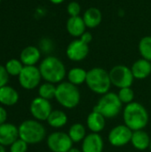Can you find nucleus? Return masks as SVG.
Listing matches in <instances>:
<instances>
[{
    "label": "nucleus",
    "instance_id": "nucleus-19",
    "mask_svg": "<svg viewBox=\"0 0 151 152\" xmlns=\"http://www.w3.org/2000/svg\"><path fill=\"white\" fill-rule=\"evenodd\" d=\"M82 17L86 28H97L102 20V13L101 10L97 7H89L84 12Z\"/></svg>",
    "mask_w": 151,
    "mask_h": 152
},
{
    "label": "nucleus",
    "instance_id": "nucleus-18",
    "mask_svg": "<svg viewBox=\"0 0 151 152\" xmlns=\"http://www.w3.org/2000/svg\"><path fill=\"white\" fill-rule=\"evenodd\" d=\"M134 79H145L151 74V63L143 58L137 60L131 67Z\"/></svg>",
    "mask_w": 151,
    "mask_h": 152
},
{
    "label": "nucleus",
    "instance_id": "nucleus-37",
    "mask_svg": "<svg viewBox=\"0 0 151 152\" xmlns=\"http://www.w3.org/2000/svg\"><path fill=\"white\" fill-rule=\"evenodd\" d=\"M0 152H6L4 147L3 145H1V144H0Z\"/></svg>",
    "mask_w": 151,
    "mask_h": 152
},
{
    "label": "nucleus",
    "instance_id": "nucleus-40",
    "mask_svg": "<svg viewBox=\"0 0 151 152\" xmlns=\"http://www.w3.org/2000/svg\"><path fill=\"white\" fill-rule=\"evenodd\" d=\"M150 63H151V61H150Z\"/></svg>",
    "mask_w": 151,
    "mask_h": 152
},
{
    "label": "nucleus",
    "instance_id": "nucleus-22",
    "mask_svg": "<svg viewBox=\"0 0 151 152\" xmlns=\"http://www.w3.org/2000/svg\"><path fill=\"white\" fill-rule=\"evenodd\" d=\"M46 122L53 128H61L68 123V116L62 110H54L49 115Z\"/></svg>",
    "mask_w": 151,
    "mask_h": 152
},
{
    "label": "nucleus",
    "instance_id": "nucleus-2",
    "mask_svg": "<svg viewBox=\"0 0 151 152\" xmlns=\"http://www.w3.org/2000/svg\"><path fill=\"white\" fill-rule=\"evenodd\" d=\"M124 124L133 132L143 130L149 123V113L146 108L137 102L127 104L123 110Z\"/></svg>",
    "mask_w": 151,
    "mask_h": 152
},
{
    "label": "nucleus",
    "instance_id": "nucleus-20",
    "mask_svg": "<svg viewBox=\"0 0 151 152\" xmlns=\"http://www.w3.org/2000/svg\"><path fill=\"white\" fill-rule=\"evenodd\" d=\"M20 99L19 93L10 86H4L0 88V103L4 106H13Z\"/></svg>",
    "mask_w": 151,
    "mask_h": 152
},
{
    "label": "nucleus",
    "instance_id": "nucleus-27",
    "mask_svg": "<svg viewBox=\"0 0 151 152\" xmlns=\"http://www.w3.org/2000/svg\"><path fill=\"white\" fill-rule=\"evenodd\" d=\"M5 69H6V71L7 73L9 74V76H12V77H18L24 65L22 64V62L20 61V60H18V59H11L9 60L5 65H4Z\"/></svg>",
    "mask_w": 151,
    "mask_h": 152
},
{
    "label": "nucleus",
    "instance_id": "nucleus-31",
    "mask_svg": "<svg viewBox=\"0 0 151 152\" xmlns=\"http://www.w3.org/2000/svg\"><path fill=\"white\" fill-rule=\"evenodd\" d=\"M53 48V41L49 38H43L39 43V49L44 53H50Z\"/></svg>",
    "mask_w": 151,
    "mask_h": 152
},
{
    "label": "nucleus",
    "instance_id": "nucleus-16",
    "mask_svg": "<svg viewBox=\"0 0 151 152\" xmlns=\"http://www.w3.org/2000/svg\"><path fill=\"white\" fill-rule=\"evenodd\" d=\"M66 29L71 37L79 38L86 31V26L83 17L80 15L69 17L66 22Z\"/></svg>",
    "mask_w": 151,
    "mask_h": 152
},
{
    "label": "nucleus",
    "instance_id": "nucleus-28",
    "mask_svg": "<svg viewBox=\"0 0 151 152\" xmlns=\"http://www.w3.org/2000/svg\"><path fill=\"white\" fill-rule=\"evenodd\" d=\"M117 95H118L120 102L125 105L133 102L134 99V92L131 87H125V88L119 89Z\"/></svg>",
    "mask_w": 151,
    "mask_h": 152
},
{
    "label": "nucleus",
    "instance_id": "nucleus-26",
    "mask_svg": "<svg viewBox=\"0 0 151 152\" xmlns=\"http://www.w3.org/2000/svg\"><path fill=\"white\" fill-rule=\"evenodd\" d=\"M138 48L141 56L151 61V36L143 37L139 42Z\"/></svg>",
    "mask_w": 151,
    "mask_h": 152
},
{
    "label": "nucleus",
    "instance_id": "nucleus-13",
    "mask_svg": "<svg viewBox=\"0 0 151 152\" xmlns=\"http://www.w3.org/2000/svg\"><path fill=\"white\" fill-rule=\"evenodd\" d=\"M19 137V127L12 123H4L0 126V144L4 147L11 146Z\"/></svg>",
    "mask_w": 151,
    "mask_h": 152
},
{
    "label": "nucleus",
    "instance_id": "nucleus-32",
    "mask_svg": "<svg viewBox=\"0 0 151 152\" xmlns=\"http://www.w3.org/2000/svg\"><path fill=\"white\" fill-rule=\"evenodd\" d=\"M9 80V74L6 71L4 66L0 64V88L6 86Z\"/></svg>",
    "mask_w": 151,
    "mask_h": 152
},
{
    "label": "nucleus",
    "instance_id": "nucleus-6",
    "mask_svg": "<svg viewBox=\"0 0 151 152\" xmlns=\"http://www.w3.org/2000/svg\"><path fill=\"white\" fill-rule=\"evenodd\" d=\"M123 103L120 102L117 94L109 92L100 98L93 110L101 113L105 118L111 119L117 117L122 110Z\"/></svg>",
    "mask_w": 151,
    "mask_h": 152
},
{
    "label": "nucleus",
    "instance_id": "nucleus-30",
    "mask_svg": "<svg viewBox=\"0 0 151 152\" xmlns=\"http://www.w3.org/2000/svg\"><path fill=\"white\" fill-rule=\"evenodd\" d=\"M28 147V144L20 138H19L10 146V152H27Z\"/></svg>",
    "mask_w": 151,
    "mask_h": 152
},
{
    "label": "nucleus",
    "instance_id": "nucleus-4",
    "mask_svg": "<svg viewBox=\"0 0 151 152\" xmlns=\"http://www.w3.org/2000/svg\"><path fill=\"white\" fill-rule=\"evenodd\" d=\"M54 99L63 108L71 110L79 104L81 94L77 86L69 83V81H63L56 86V94Z\"/></svg>",
    "mask_w": 151,
    "mask_h": 152
},
{
    "label": "nucleus",
    "instance_id": "nucleus-39",
    "mask_svg": "<svg viewBox=\"0 0 151 152\" xmlns=\"http://www.w3.org/2000/svg\"><path fill=\"white\" fill-rule=\"evenodd\" d=\"M0 2H1V0H0Z\"/></svg>",
    "mask_w": 151,
    "mask_h": 152
},
{
    "label": "nucleus",
    "instance_id": "nucleus-8",
    "mask_svg": "<svg viewBox=\"0 0 151 152\" xmlns=\"http://www.w3.org/2000/svg\"><path fill=\"white\" fill-rule=\"evenodd\" d=\"M20 86L26 90H33L39 86L42 76L38 67L24 66L20 74L18 76Z\"/></svg>",
    "mask_w": 151,
    "mask_h": 152
},
{
    "label": "nucleus",
    "instance_id": "nucleus-10",
    "mask_svg": "<svg viewBox=\"0 0 151 152\" xmlns=\"http://www.w3.org/2000/svg\"><path fill=\"white\" fill-rule=\"evenodd\" d=\"M133 131L124 125H118L113 127L108 135L109 142L113 147H124L131 142Z\"/></svg>",
    "mask_w": 151,
    "mask_h": 152
},
{
    "label": "nucleus",
    "instance_id": "nucleus-15",
    "mask_svg": "<svg viewBox=\"0 0 151 152\" xmlns=\"http://www.w3.org/2000/svg\"><path fill=\"white\" fill-rule=\"evenodd\" d=\"M41 51L38 47L28 45L22 49L20 54V60L24 66H36L40 61Z\"/></svg>",
    "mask_w": 151,
    "mask_h": 152
},
{
    "label": "nucleus",
    "instance_id": "nucleus-35",
    "mask_svg": "<svg viewBox=\"0 0 151 152\" xmlns=\"http://www.w3.org/2000/svg\"><path fill=\"white\" fill-rule=\"evenodd\" d=\"M52 4H62L65 0H49Z\"/></svg>",
    "mask_w": 151,
    "mask_h": 152
},
{
    "label": "nucleus",
    "instance_id": "nucleus-33",
    "mask_svg": "<svg viewBox=\"0 0 151 152\" xmlns=\"http://www.w3.org/2000/svg\"><path fill=\"white\" fill-rule=\"evenodd\" d=\"M83 42H85V43H86V44H90L92 41H93V35H92V33L90 32V31H85L80 37H79Z\"/></svg>",
    "mask_w": 151,
    "mask_h": 152
},
{
    "label": "nucleus",
    "instance_id": "nucleus-25",
    "mask_svg": "<svg viewBox=\"0 0 151 152\" xmlns=\"http://www.w3.org/2000/svg\"><path fill=\"white\" fill-rule=\"evenodd\" d=\"M55 94H56V86L54 84L44 82V84L38 86V95L41 98L50 101L55 98Z\"/></svg>",
    "mask_w": 151,
    "mask_h": 152
},
{
    "label": "nucleus",
    "instance_id": "nucleus-12",
    "mask_svg": "<svg viewBox=\"0 0 151 152\" xmlns=\"http://www.w3.org/2000/svg\"><path fill=\"white\" fill-rule=\"evenodd\" d=\"M89 45L83 42L80 38L72 40L67 46L66 55L72 61H82L89 54Z\"/></svg>",
    "mask_w": 151,
    "mask_h": 152
},
{
    "label": "nucleus",
    "instance_id": "nucleus-7",
    "mask_svg": "<svg viewBox=\"0 0 151 152\" xmlns=\"http://www.w3.org/2000/svg\"><path fill=\"white\" fill-rule=\"evenodd\" d=\"M109 73L112 86L119 89L125 87H131L133 83L134 77L133 75L131 68L125 65H116L111 68Z\"/></svg>",
    "mask_w": 151,
    "mask_h": 152
},
{
    "label": "nucleus",
    "instance_id": "nucleus-36",
    "mask_svg": "<svg viewBox=\"0 0 151 152\" xmlns=\"http://www.w3.org/2000/svg\"><path fill=\"white\" fill-rule=\"evenodd\" d=\"M68 152H82V151H80V150H78L77 148H72V149H70Z\"/></svg>",
    "mask_w": 151,
    "mask_h": 152
},
{
    "label": "nucleus",
    "instance_id": "nucleus-1",
    "mask_svg": "<svg viewBox=\"0 0 151 152\" xmlns=\"http://www.w3.org/2000/svg\"><path fill=\"white\" fill-rule=\"evenodd\" d=\"M38 68L42 78L45 82L54 85L63 82L68 73L64 63L59 58L53 55H48L43 59Z\"/></svg>",
    "mask_w": 151,
    "mask_h": 152
},
{
    "label": "nucleus",
    "instance_id": "nucleus-11",
    "mask_svg": "<svg viewBox=\"0 0 151 152\" xmlns=\"http://www.w3.org/2000/svg\"><path fill=\"white\" fill-rule=\"evenodd\" d=\"M29 111L36 120L41 122L47 120L49 115L53 111V108L50 101L38 96L31 101L29 105Z\"/></svg>",
    "mask_w": 151,
    "mask_h": 152
},
{
    "label": "nucleus",
    "instance_id": "nucleus-21",
    "mask_svg": "<svg viewBox=\"0 0 151 152\" xmlns=\"http://www.w3.org/2000/svg\"><path fill=\"white\" fill-rule=\"evenodd\" d=\"M151 137L144 130L133 131L132 135L131 143L138 151H145L150 148Z\"/></svg>",
    "mask_w": 151,
    "mask_h": 152
},
{
    "label": "nucleus",
    "instance_id": "nucleus-34",
    "mask_svg": "<svg viewBox=\"0 0 151 152\" xmlns=\"http://www.w3.org/2000/svg\"><path fill=\"white\" fill-rule=\"evenodd\" d=\"M6 119H7V111L3 106H0V126L4 124L6 122Z\"/></svg>",
    "mask_w": 151,
    "mask_h": 152
},
{
    "label": "nucleus",
    "instance_id": "nucleus-24",
    "mask_svg": "<svg viewBox=\"0 0 151 152\" xmlns=\"http://www.w3.org/2000/svg\"><path fill=\"white\" fill-rule=\"evenodd\" d=\"M68 134L73 142H83V140L87 135L85 126L80 123H74L73 125H71L69 129Z\"/></svg>",
    "mask_w": 151,
    "mask_h": 152
},
{
    "label": "nucleus",
    "instance_id": "nucleus-5",
    "mask_svg": "<svg viewBox=\"0 0 151 152\" xmlns=\"http://www.w3.org/2000/svg\"><path fill=\"white\" fill-rule=\"evenodd\" d=\"M46 136V130L40 121L27 119L19 126V137L29 144H37Z\"/></svg>",
    "mask_w": 151,
    "mask_h": 152
},
{
    "label": "nucleus",
    "instance_id": "nucleus-14",
    "mask_svg": "<svg viewBox=\"0 0 151 152\" xmlns=\"http://www.w3.org/2000/svg\"><path fill=\"white\" fill-rule=\"evenodd\" d=\"M104 142L100 134L91 133L85 136L82 142V152H102Z\"/></svg>",
    "mask_w": 151,
    "mask_h": 152
},
{
    "label": "nucleus",
    "instance_id": "nucleus-38",
    "mask_svg": "<svg viewBox=\"0 0 151 152\" xmlns=\"http://www.w3.org/2000/svg\"><path fill=\"white\" fill-rule=\"evenodd\" d=\"M150 151H151V139H150Z\"/></svg>",
    "mask_w": 151,
    "mask_h": 152
},
{
    "label": "nucleus",
    "instance_id": "nucleus-23",
    "mask_svg": "<svg viewBox=\"0 0 151 152\" xmlns=\"http://www.w3.org/2000/svg\"><path fill=\"white\" fill-rule=\"evenodd\" d=\"M86 77H87V71L83 68H79V67L72 68L67 73L68 81L77 86L85 83Z\"/></svg>",
    "mask_w": 151,
    "mask_h": 152
},
{
    "label": "nucleus",
    "instance_id": "nucleus-29",
    "mask_svg": "<svg viewBox=\"0 0 151 152\" xmlns=\"http://www.w3.org/2000/svg\"><path fill=\"white\" fill-rule=\"evenodd\" d=\"M67 12L69 17L79 16L81 12V5L77 1H71L67 5Z\"/></svg>",
    "mask_w": 151,
    "mask_h": 152
},
{
    "label": "nucleus",
    "instance_id": "nucleus-9",
    "mask_svg": "<svg viewBox=\"0 0 151 152\" xmlns=\"http://www.w3.org/2000/svg\"><path fill=\"white\" fill-rule=\"evenodd\" d=\"M73 142L64 132H53L48 135L46 144L52 152H68L73 148Z\"/></svg>",
    "mask_w": 151,
    "mask_h": 152
},
{
    "label": "nucleus",
    "instance_id": "nucleus-3",
    "mask_svg": "<svg viewBox=\"0 0 151 152\" xmlns=\"http://www.w3.org/2000/svg\"><path fill=\"white\" fill-rule=\"evenodd\" d=\"M85 83L92 92L100 95L109 93L112 86L109 73L100 67L93 68L87 71Z\"/></svg>",
    "mask_w": 151,
    "mask_h": 152
},
{
    "label": "nucleus",
    "instance_id": "nucleus-17",
    "mask_svg": "<svg viewBox=\"0 0 151 152\" xmlns=\"http://www.w3.org/2000/svg\"><path fill=\"white\" fill-rule=\"evenodd\" d=\"M86 126L91 133L100 134L105 128L106 118L101 113L93 110L86 118Z\"/></svg>",
    "mask_w": 151,
    "mask_h": 152
}]
</instances>
